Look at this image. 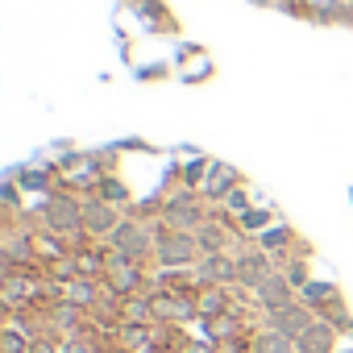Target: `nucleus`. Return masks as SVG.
<instances>
[{
  "mask_svg": "<svg viewBox=\"0 0 353 353\" xmlns=\"http://www.w3.org/2000/svg\"><path fill=\"white\" fill-rule=\"evenodd\" d=\"M158 233V245H154V258L170 270H183V266H196L204 254H200V241L196 233H183V229H154Z\"/></svg>",
  "mask_w": 353,
  "mask_h": 353,
  "instance_id": "obj_1",
  "label": "nucleus"
},
{
  "mask_svg": "<svg viewBox=\"0 0 353 353\" xmlns=\"http://www.w3.org/2000/svg\"><path fill=\"white\" fill-rule=\"evenodd\" d=\"M312 324H316V312H312L303 299H295L291 307H283V312H270V316H266V328H274V332H283V336H291V341H299Z\"/></svg>",
  "mask_w": 353,
  "mask_h": 353,
  "instance_id": "obj_2",
  "label": "nucleus"
},
{
  "mask_svg": "<svg viewBox=\"0 0 353 353\" xmlns=\"http://www.w3.org/2000/svg\"><path fill=\"white\" fill-rule=\"evenodd\" d=\"M254 299H258V307L270 316V312H283V307H291L299 295H295V283H291L283 270H274V274H270V279H266V283L254 291Z\"/></svg>",
  "mask_w": 353,
  "mask_h": 353,
  "instance_id": "obj_3",
  "label": "nucleus"
},
{
  "mask_svg": "<svg viewBox=\"0 0 353 353\" xmlns=\"http://www.w3.org/2000/svg\"><path fill=\"white\" fill-rule=\"evenodd\" d=\"M42 216H46L50 233H59V237H67V233H83V204H75V200L54 196V200L46 204Z\"/></svg>",
  "mask_w": 353,
  "mask_h": 353,
  "instance_id": "obj_4",
  "label": "nucleus"
},
{
  "mask_svg": "<svg viewBox=\"0 0 353 353\" xmlns=\"http://www.w3.org/2000/svg\"><path fill=\"white\" fill-rule=\"evenodd\" d=\"M121 212H117V204H108V200H88L83 204V233H92V237H112L117 229H121Z\"/></svg>",
  "mask_w": 353,
  "mask_h": 353,
  "instance_id": "obj_5",
  "label": "nucleus"
},
{
  "mask_svg": "<svg viewBox=\"0 0 353 353\" xmlns=\"http://www.w3.org/2000/svg\"><path fill=\"white\" fill-rule=\"evenodd\" d=\"M204 221H208V216H204V204H200V196H192V192H183L179 200H170V204H166V225H170V229L196 233Z\"/></svg>",
  "mask_w": 353,
  "mask_h": 353,
  "instance_id": "obj_6",
  "label": "nucleus"
},
{
  "mask_svg": "<svg viewBox=\"0 0 353 353\" xmlns=\"http://www.w3.org/2000/svg\"><path fill=\"white\" fill-rule=\"evenodd\" d=\"M270 274H274V266H270V254H266V250H245V254H237V283H241V287L258 291Z\"/></svg>",
  "mask_w": 353,
  "mask_h": 353,
  "instance_id": "obj_7",
  "label": "nucleus"
},
{
  "mask_svg": "<svg viewBox=\"0 0 353 353\" xmlns=\"http://www.w3.org/2000/svg\"><path fill=\"white\" fill-rule=\"evenodd\" d=\"M336 332H341V328H336L328 316H316V324H312L295 345H299V353H336Z\"/></svg>",
  "mask_w": 353,
  "mask_h": 353,
  "instance_id": "obj_8",
  "label": "nucleus"
},
{
  "mask_svg": "<svg viewBox=\"0 0 353 353\" xmlns=\"http://www.w3.org/2000/svg\"><path fill=\"white\" fill-rule=\"evenodd\" d=\"M196 241H200V254H229V241H233V229L216 216H208L200 229H196Z\"/></svg>",
  "mask_w": 353,
  "mask_h": 353,
  "instance_id": "obj_9",
  "label": "nucleus"
},
{
  "mask_svg": "<svg viewBox=\"0 0 353 353\" xmlns=\"http://www.w3.org/2000/svg\"><path fill=\"white\" fill-rule=\"evenodd\" d=\"M237 183H241V174H237V170H229V166L212 162V179L204 183V192H208V200H225Z\"/></svg>",
  "mask_w": 353,
  "mask_h": 353,
  "instance_id": "obj_10",
  "label": "nucleus"
},
{
  "mask_svg": "<svg viewBox=\"0 0 353 353\" xmlns=\"http://www.w3.org/2000/svg\"><path fill=\"white\" fill-rule=\"evenodd\" d=\"M291 241H295L291 225H274V229L258 233V250H266V254H283V250H291Z\"/></svg>",
  "mask_w": 353,
  "mask_h": 353,
  "instance_id": "obj_11",
  "label": "nucleus"
},
{
  "mask_svg": "<svg viewBox=\"0 0 353 353\" xmlns=\"http://www.w3.org/2000/svg\"><path fill=\"white\" fill-rule=\"evenodd\" d=\"M299 299L320 316V312H324V303H336V287H332V283H307V287L299 291Z\"/></svg>",
  "mask_w": 353,
  "mask_h": 353,
  "instance_id": "obj_12",
  "label": "nucleus"
},
{
  "mask_svg": "<svg viewBox=\"0 0 353 353\" xmlns=\"http://www.w3.org/2000/svg\"><path fill=\"white\" fill-rule=\"evenodd\" d=\"M254 353H299V345H295L291 336H283V332L266 328V332H258V341H254Z\"/></svg>",
  "mask_w": 353,
  "mask_h": 353,
  "instance_id": "obj_13",
  "label": "nucleus"
},
{
  "mask_svg": "<svg viewBox=\"0 0 353 353\" xmlns=\"http://www.w3.org/2000/svg\"><path fill=\"white\" fill-rule=\"evenodd\" d=\"M237 221H241V229H245V233H266V225L274 221V212H270V208H245Z\"/></svg>",
  "mask_w": 353,
  "mask_h": 353,
  "instance_id": "obj_14",
  "label": "nucleus"
},
{
  "mask_svg": "<svg viewBox=\"0 0 353 353\" xmlns=\"http://www.w3.org/2000/svg\"><path fill=\"white\" fill-rule=\"evenodd\" d=\"M225 208H229V212H237V216H241V212H245V208H250V200H245V192H229V196H225Z\"/></svg>",
  "mask_w": 353,
  "mask_h": 353,
  "instance_id": "obj_15",
  "label": "nucleus"
},
{
  "mask_svg": "<svg viewBox=\"0 0 353 353\" xmlns=\"http://www.w3.org/2000/svg\"><path fill=\"white\" fill-rule=\"evenodd\" d=\"M5 345H9V353H21V349H26V341H21L17 332H9V336H5Z\"/></svg>",
  "mask_w": 353,
  "mask_h": 353,
  "instance_id": "obj_16",
  "label": "nucleus"
}]
</instances>
